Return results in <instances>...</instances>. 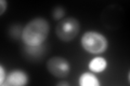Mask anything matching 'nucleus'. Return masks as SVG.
<instances>
[{"mask_svg":"<svg viewBox=\"0 0 130 86\" xmlns=\"http://www.w3.org/2000/svg\"><path fill=\"white\" fill-rule=\"evenodd\" d=\"M50 26L48 20L42 17H36L26 24L23 28L22 40L26 45L39 46L48 38Z\"/></svg>","mask_w":130,"mask_h":86,"instance_id":"f257e3e1","label":"nucleus"},{"mask_svg":"<svg viewBox=\"0 0 130 86\" xmlns=\"http://www.w3.org/2000/svg\"><path fill=\"white\" fill-rule=\"evenodd\" d=\"M81 46L90 54H102L108 47V41L98 31H87L81 38Z\"/></svg>","mask_w":130,"mask_h":86,"instance_id":"f03ea898","label":"nucleus"},{"mask_svg":"<svg viewBox=\"0 0 130 86\" xmlns=\"http://www.w3.org/2000/svg\"><path fill=\"white\" fill-rule=\"evenodd\" d=\"M80 30V24L75 17H65L56 25L55 32L58 38L64 42L74 40Z\"/></svg>","mask_w":130,"mask_h":86,"instance_id":"7ed1b4c3","label":"nucleus"},{"mask_svg":"<svg viewBox=\"0 0 130 86\" xmlns=\"http://www.w3.org/2000/svg\"><path fill=\"white\" fill-rule=\"evenodd\" d=\"M47 69L55 77H66L71 71V65L67 61V59L60 56L51 57L47 61Z\"/></svg>","mask_w":130,"mask_h":86,"instance_id":"20e7f679","label":"nucleus"},{"mask_svg":"<svg viewBox=\"0 0 130 86\" xmlns=\"http://www.w3.org/2000/svg\"><path fill=\"white\" fill-rule=\"evenodd\" d=\"M29 77L28 74L23 70H13L7 76L5 85L10 86H24L28 83Z\"/></svg>","mask_w":130,"mask_h":86,"instance_id":"39448f33","label":"nucleus"},{"mask_svg":"<svg viewBox=\"0 0 130 86\" xmlns=\"http://www.w3.org/2000/svg\"><path fill=\"white\" fill-rule=\"evenodd\" d=\"M106 68H107V60L100 56L94 57L89 63V69H90L91 72H94V73L103 72Z\"/></svg>","mask_w":130,"mask_h":86,"instance_id":"423d86ee","label":"nucleus"},{"mask_svg":"<svg viewBox=\"0 0 130 86\" xmlns=\"http://www.w3.org/2000/svg\"><path fill=\"white\" fill-rule=\"evenodd\" d=\"M99 79L92 72H84L79 77L80 86H100Z\"/></svg>","mask_w":130,"mask_h":86,"instance_id":"0eeeda50","label":"nucleus"},{"mask_svg":"<svg viewBox=\"0 0 130 86\" xmlns=\"http://www.w3.org/2000/svg\"><path fill=\"white\" fill-rule=\"evenodd\" d=\"M24 48H25L26 53L30 57H38V56H40V54H41L42 52H44V48H43L42 44L39 45V46H29V45H26L25 44Z\"/></svg>","mask_w":130,"mask_h":86,"instance_id":"6e6552de","label":"nucleus"},{"mask_svg":"<svg viewBox=\"0 0 130 86\" xmlns=\"http://www.w3.org/2000/svg\"><path fill=\"white\" fill-rule=\"evenodd\" d=\"M52 15H53L54 19H63L64 15H65V10L62 7H56L54 8L53 12H52Z\"/></svg>","mask_w":130,"mask_h":86,"instance_id":"1a4fd4ad","label":"nucleus"},{"mask_svg":"<svg viewBox=\"0 0 130 86\" xmlns=\"http://www.w3.org/2000/svg\"><path fill=\"white\" fill-rule=\"evenodd\" d=\"M22 32H23V30H21L20 29V27L18 26V25H14V26H12L11 28H10V34H11V36L13 37V38H20L21 37L22 38Z\"/></svg>","mask_w":130,"mask_h":86,"instance_id":"9d476101","label":"nucleus"},{"mask_svg":"<svg viewBox=\"0 0 130 86\" xmlns=\"http://www.w3.org/2000/svg\"><path fill=\"white\" fill-rule=\"evenodd\" d=\"M6 80H7L6 70H5V67H3V65H1V66H0V85H1V86L5 85Z\"/></svg>","mask_w":130,"mask_h":86,"instance_id":"9b49d317","label":"nucleus"},{"mask_svg":"<svg viewBox=\"0 0 130 86\" xmlns=\"http://www.w3.org/2000/svg\"><path fill=\"white\" fill-rule=\"evenodd\" d=\"M0 6H1V10H0V14H3L6 12L7 10V6H8V2H7V0H1L0 1Z\"/></svg>","mask_w":130,"mask_h":86,"instance_id":"f8f14e48","label":"nucleus"},{"mask_svg":"<svg viewBox=\"0 0 130 86\" xmlns=\"http://www.w3.org/2000/svg\"><path fill=\"white\" fill-rule=\"evenodd\" d=\"M56 85H58V86H61V85H63V86H70V83L66 82V81H61V82H59V83H56Z\"/></svg>","mask_w":130,"mask_h":86,"instance_id":"ddd939ff","label":"nucleus"}]
</instances>
